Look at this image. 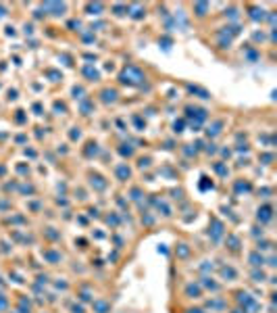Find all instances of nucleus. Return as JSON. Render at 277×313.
Returning a JSON list of instances; mask_svg holds the SVG:
<instances>
[{"label": "nucleus", "instance_id": "obj_1", "mask_svg": "<svg viewBox=\"0 0 277 313\" xmlns=\"http://www.w3.org/2000/svg\"><path fill=\"white\" fill-rule=\"evenodd\" d=\"M144 79V73L138 69V67H134V65H129V67H125L123 69V73H121V82L123 84H129V86H136V84H140Z\"/></svg>", "mask_w": 277, "mask_h": 313}, {"label": "nucleus", "instance_id": "obj_2", "mask_svg": "<svg viewBox=\"0 0 277 313\" xmlns=\"http://www.w3.org/2000/svg\"><path fill=\"white\" fill-rule=\"evenodd\" d=\"M260 217H262V221H269V219H271V207H262L258 211V219Z\"/></svg>", "mask_w": 277, "mask_h": 313}, {"label": "nucleus", "instance_id": "obj_3", "mask_svg": "<svg viewBox=\"0 0 277 313\" xmlns=\"http://www.w3.org/2000/svg\"><path fill=\"white\" fill-rule=\"evenodd\" d=\"M250 261H252V265H262V257L258 259L256 255H252V257H250Z\"/></svg>", "mask_w": 277, "mask_h": 313}, {"label": "nucleus", "instance_id": "obj_4", "mask_svg": "<svg viewBox=\"0 0 277 313\" xmlns=\"http://www.w3.org/2000/svg\"><path fill=\"white\" fill-rule=\"evenodd\" d=\"M83 71H85V75H90V77H94V79H98V73H96V71H92V69H88V67H85Z\"/></svg>", "mask_w": 277, "mask_h": 313}, {"label": "nucleus", "instance_id": "obj_5", "mask_svg": "<svg viewBox=\"0 0 277 313\" xmlns=\"http://www.w3.org/2000/svg\"><path fill=\"white\" fill-rule=\"evenodd\" d=\"M119 175H121V177H129V169L121 167V169H119Z\"/></svg>", "mask_w": 277, "mask_h": 313}, {"label": "nucleus", "instance_id": "obj_6", "mask_svg": "<svg viewBox=\"0 0 277 313\" xmlns=\"http://www.w3.org/2000/svg\"><path fill=\"white\" fill-rule=\"evenodd\" d=\"M223 276H229V278H233V276H235V271H233V269H223Z\"/></svg>", "mask_w": 277, "mask_h": 313}]
</instances>
